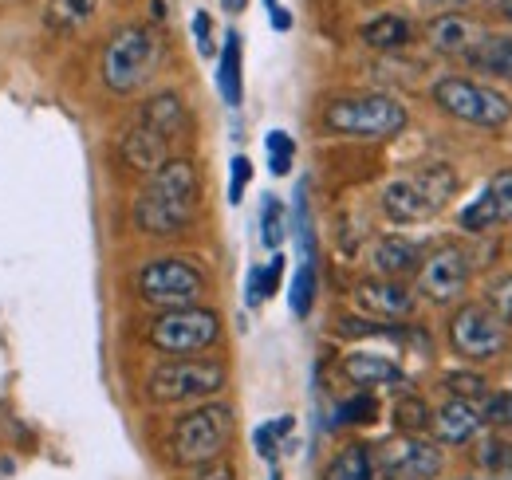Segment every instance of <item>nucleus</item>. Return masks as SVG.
<instances>
[{"instance_id": "obj_12", "label": "nucleus", "mask_w": 512, "mask_h": 480, "mask_svg": "<svg viewBox=\"0 0 512 480\" xmlns=\"http://www.w3.org/2000/svg\"><path fill=\"white\" fill-rule=\"evenodd\" d=\"M469 276H473V264H469V252L446 244L438 248L434 256L422 260L418 268V292L434 303H453L461 300V292L469 288Z\"/></svg>"}, {"instance_id": "obj_20", "label": "nucleus", "mask_w": 512, "mask_h": 480, "mask_svg": "<svg viewBox=\"0 0 512 480\" xmlns=\"http://www.w3.org/2000/svg\"><path fill=\"white\" fill-rule=\"evenodd\" d=\"M465 60L485 75H497V79L512 83V36H485L481 32V40L465 52Z\"/></svg>"}, {"instance_id": "obj_39", "label": "nucleus", "mask_w": 512, "mask_h": 480, "mask_svg": "<svg viewBox=\"0 0 512 480\" xmlns=\"http://www.w3.org/2000/svg\"><path fill=\"white\" fill-rule=\"evenodd\" d=\"M190 480H233V469L221 461H209V465H197V473Z\"/></svg>"}, {"instance_id": "obj_2", "label": "nucleus", "mask_w": 512, "mask_h": 480, "mask_svg": "<svg viewBox=\"0 0 512 480\" xmlns=\"http://www.w3.org/2000/svg\"><path fill=\"white\" fill-rule=\"evenodd\" d=\"M453 193H457V174L442 162H434V166H422L406 178L390 181L383 189V209L398 225H418V221L438 217Z\"/></svg>"}, {"instance_id": "obj_41", "label": "nucleus", "mask_w": 512, "mask_h": 480, "mask_svg": "<svg viewBox=\"0 0 512 480\" xmlns=\"http://www.w3.org/2000/svg\"><path fill=\"white\" fill-rule=\"evenodd\" d=\"M422 4H434V8H457V4H469V0H422Z\"/></svg>"}, {"instance_id": "obj_14", "label": "nucleus", "mask_w": 512, "mask_h": 480, "mask_svg": "<svg viewBox=\"0 0 512 480\" xmlns=\"http://www.w3.org/2000/svg\"><path fill=\"white\" fill-rule=\"evenodd\" d=\"M355 303L375 319H406L414 311V292L398 280H363L355 288Z\"/></svg>"}, {"instance_id": "obj_42", "label": "nucleus", "mask_w": 512, "mask_h": 480, "mask_svg": "<svg viewBox=\"0 0 512 480\" xmlns=\"http://www.w3.org/2000/svg\"><path fill=\"white\" fill-rule=\"evenodd\" d=\"M225 8H229V12H241V8H245V0H225Z\"/></svg>"}, {"instance_id": "obj_5", "label": "nucleus", "mask_w": 512, "mask_h": 480, "mask_svg": "<svg viewBox=\"0 0 512 480\" xmlns=\"http://www.w3.org/2000/svg\"><path fill=\"white\" fill-rule=\"evenodd\" d=\"M434 103L453 115V119L469 122V126H485V130H501L512 119V99L501 95L489 83L465 79V75H446L434 83Z\"/></svg>"}, {"instance_id": "obj_4", "label": "nucleus", "mask_w": 512, "mask_h": 480, "mask_svg": "<svg viewBox=\"0 0 512 480\" xmlns=\"http://www.w3.org/2000/svg\"><path fill=\"white\" fill-rule=\"evenodd\" d=\"M233 433H237V418H233V410L229 406H221V402H209V406H197L193 414L174 425V437H170V453H174V461L178 465H209V461H217L225 449H229V441H233Z\"/></svg>"}, {"instance_id": "obj_8", "label": "nucleus", "mask_w": 512, "mask_h": 480, "mask_svg": "<svg viewBox=\"0 0 512 480\" xmlns=\"http://www.w3.org/2000/svg\"><path fill=\"white\" fill-rule=\"evenodd\" d=\"M225 386V366L213 359H174L166 366H158L146 382L150 402L158 406H174V402H193V398H209Z\"/></svg>"}, {"instance_id": "obj_22", "label": "nucleus", "mask_w": 512, "mask_h": 480, "mask_svg": "<svg viewBox=\"0 0 512 480\" xmlns=\"http://www.w3.org/2000/svg\"><path fill=\"white\" fill-rule=\"evenodd\" d=\"M138 122L154 126L158 134H166V138L174 142V138L186 130V107H182V99H178L174 91H162V95H154V99L142 107Z\"/></svg>"}, {"instance_id": "obj_17", "label": "nucleus", "mask_w": 512, "mask_h": 480, "mask_svg": "<svg viewBox=\"0 0 512 480\" xmlns=\"http://www.w3.org/2000/svg\"><path fill=\"white\" fill-rule=\"evenodd\" d=\"M426 36H430V44H434L442 56H465V52L481 40V28H477L469 16H461V12H442L438 20H430Z\"/></svg>"}, {"instance_id": "obj_24", "label": "nucleus", "mask_w": 512, "mask_h": 480, "mask_svg": "<svg viewBox=\"0 0 512 480\" xmlns=\"http://www.w3.org/2000/svg\"><path fill=\"white\" fill-rule=\"evenodd\" d=\"M323 480H375L367 445H347V449H339V453L331 457V465L323 469Z\"/></svg>"}, {"instance_id": "obj_11", "label": "nucleus", "mask_w": 512, "mask_h": 480, "mask_svg": "<svg viewBox=\"0 0 512 480\" xmlns=\"http://www.w3.org/2000/svg\"><path fill=\"white\" fill-rule=\"evenodd\" d=\"M205 292V272L190 260H154L138 272V296L154 307H190Z\"/></svg>"}, {"instance_id": "obj_10", "label": "nucleus", "mask_w": 512, "mask_h": 480, "mask_svg": "<svg viewBox=\"0 0 512 480\" xmlns=\"http://www.w3.org/2000/svg\"><path fill=\"white\" fill-rule=\"evenodd\" d=\"M375 480H434L442 473V453L438 445L418 441V433L386 437L379 445H367Z\"/></svg>"}, {"instance_id": "obj_40", "label": "nucleus", "mask_w": 512, "mask_h": 480, "mask_svg": "<svg viewBox=\"0 0 512 480\" xmlns=\"http://www.w3.org/2000/svg\"><path fill=\"white\" fill-rule=\"evenodd\" d=\"M268 4H272V24H276L280 32H288V28H292V16H288L284 8H276V0H268Z\"/></svg>"}, {"instance_id": "obj_25", "label": "nucleus", "mask_w": 512, "mask_h": 480, "mask_svg": "<svg viewBox=\"0 0 512 480\" xmlns=\"http://www.w3.org/2000/svg\"><path fill=\"white\" fill-rule=\"evenodd\" d=\"M99 0H48V28L56 32H75L95 16Z\"/></svg>"}, {"instance_id": "obj_31", "label": "nucleus", "mask_w": 512, "mask_h": 480, "mask_svg": "<svg viewBox=\"0 0 512 480\" xmlns=\"http://www.w3.org/2000/svg\"><path fill=\"white\" fill-rule=\"evenodd\" d=\"M264 146H268V166H272V174H288V170H292L296 142H292L284 130H272V134L264 138Z\"/></svg>"}, {"instance_id": "obj_3", "label": "nucleus", "mask_w": 512, "mask_h": 480, "mask_svg": "<svg viewBox=\"0 0 512 480\" xmlns=\"http://www.w3.org/2000/svg\"><path fill=\"white\" fill-rule=\"evenodd\" d=\"M323 126L331 134L343 138H363V142H379L394 138L398 130H406V107L390 95H343L323 111Z\"/></svg>"}, {"instance_id": "obj_27", "label": "nucleus", "mask_w": 512, "mask_h": 480, "mask_svg": "<svg viewBox=\"0 0 512 480\" xmlns=\"http://www.w3.org/2000/svg\"><path fill=\"white\" fill-rule=\"evenodd\" d=\"M280 272H284V256H272V264H268V268H253V272H249V303H253V307L276 292Z\"/></svg>"}, {"instance_id": "obj_23", "label": "nucleus", "mask_w": 512, "mask_h": 480, "mask_svg": "<svg viewBox=\"0 0 512 480\" xmlns=\"http://www.w3.org/2000/svg\"><path fill=\"white\" fill-rule=\"evenodd\" d=\"M217 87H221V99L229 107L241 103V36L237 32H225V48H221V63H217Z\"/></svg>"}, {"instance_id": "obj_16", "label": "nucleus", "mask_w": 512, "mask_h": 480, "mask_svg": "<svg viewBox=\"0 0 512 480\" xmlns=\"http://www.w3.org/2000/svg\"><path fill=\"white\" fill-rule=\"evenodd\" d=\"M481 425H485L481 410H477L473 402H465V398H449L446 406L434 414V421H430V429L438 433L442 445H461V441L477 437Z\"/></svg>"}, {"instance_id": "obj_36", "label": "nucleus", "mask_w": 512, "mask_h": 480, "mask_svg": "<svg viewBox=\"0 0 512 480\" xmlns=\"http://www.w3.org/2000/svg\"><path fill=\"white\" fill-rule=\"evenodd\" d=\"M481 418L493 421V425H501V429H512V394H497V398H489V402H485V410H481Z\"/></svg>"}, {"instance_id": "obj_19", "label": "nucleus", "mask_w": 512, "mask_h": 480, "mask_svg": "<svg viewBox=\"0 0 512 480\" xmlns=\"http://www.w3.org/2000/svg\"><path fill=\"white\" fill-rule=\"evenodd\" d=\"M375 268L390 280H398L406 272H418L422 268V244L406 237H383L375 244Z\"/></svg>"}, {"instance_id": "obj_9", "label": "nucleus", "mask_w": 512, "mask_h": 480, "mask_svg": "<svg viewBox=\"0 0 512 480\" xmlns=\"http://www.w3.org/2000/svg\"><path fill=\"white\" fill-rule=\"evenodd\" d=\"M449 347L469 362L497 359L509 347V323L489 303H465L449 319Z\"/></svg>"}, {"instance_id": "obj_21", "label": "nucleus", "mask_w": 512, "mask_h": 480, "mask_svg": "<svg viewBox=\"0 0 512 480\" xmlns=\"http://www.w3.org/2000/svg\"><path fill=\"white\" fill-rule=\"evenodd\" d=\"M414 40V28L406 16H394V12H383L375 16L371 24H363V44L375 48V52H398Z\"/></svg>"}, {"instance_id": "obj_1", "label": "nucleus", "mask_w": 512, "mask_h": 480, "mask_svg": "<svg viewBox=\"0 0 512 480\" xmlns=\"http://www.w3.org/2000/svg\"><path fill=\"white\" fill-rule=\"evenodd\" d=\"M197 197H201L197 166L190 158H170L138 189L130 217H134L138 233H146V237H174L193 221Z\"/></svg>"}, {"instance_id": "obj_13", "label": "nucleus", "mask_w": 512, "mask_h": 480, "mask_svg": "<svg viewBox=\"0 0 512 480\" xmlns=\"http://www.w3.org/2000/svg\"><path fill=\"white\" fill-rule=\"evenodd\" d=\"M457 225L465 233H489L497 225H512V170H505V174H497V178L489 181L477 193V201L469 209H461Z\"/></svg>"}, {"instance_id": "obj_6", "label": "nucleus", "mask_w": 512, "mask_h": 480, "mask_svg": "<svg viewBox=\"0 0 512 480\" xmlns=\"http://www.w3.org/2000/svg\"><path fill=\"white\" fill-rule=\"evenodd\" d=\"M158 67V36L142 24H130L103 48V83L115 95H134Z\"/></svg>"}, {"instance_id": "obj_30", "label": "nucleus", "mask_w": 512, "mask_h": 480, "mask_svg": "<svg viewBox=\"0 0 512 480\" xmlns=\"http://www.w3.org/2000/svg\"><path fill=\"white\" fill-rule=\"evenodd\" d=\"M375 418H379L375 394H355V398H347L339 406V425H371Z\"/></svg>"}, {"instance_id": "obj_33", "label": "nucleus", "mask_w": 512, "mask_h": 480, "mask_svg": "<svg viewBox=\"0 0 512 480\" xmlns=\"http://www.w3.org/2000/svg\"><path fill=\"white\" fill-rule=\"evenodd\" d=\"M446 390L453 398L477 402V398H485V378L481 374H469V370H453V374H446Z\"/></svg>"}, {"instance_id": "obj_7", "label": "nucleus", "mask_w": 512, "mask_h": 480, "mask_svg": "<svg viewBox=\"0 0 512 480\" xmlns=\"http://www.w3.org/2000/svg\"><path fill=\"white\" fill-rule=\"evenodd\" d=\"M221 339V315L209 307H170L154 319L150 327V343L154 351L170 355V359H186L205 347H213Z\"/></svg>"}, {"instance_id": "obj_28", "label": "nucleus", "mask_w": 512, "mask_h": 480, "mask_svg": "<svg viewBox=\"0 0 512 480\" xmlns=\"http://www.w3.org/2000/svg\"><path fill=\"white\" fill-rule=\"evenodd\" d=\"M312 303H316V264L304 260V268H300L296 280H292V311L304 319V315L312 311Z\"/></svg>"}, {"instance_id": "obj_38", "label": "nucleus", "mask_w": 512, "mask_h": 480, "mask_svg": "<svg viewBox=\"0 0 512 480\" xmlns=\"http://www.w3.org/2000/svg\"><path fill=\"white\" fill-rule=\"evenodd\" d=\"M209 32H213L209 16H205V12H197V16H193V36H197V48H201V56H213V40H209Z\"/></svg>"}, {"instance_id": "obj_29", "label": "nucleus", "mask_w": 512, "mask_h": 480, "mask_svg": "<svg viewBox=\"0 0 512 480\" xmlns=\"http://www.w3.org/2000/svg\"><path fill=\"white\" fill-rule=\"evenodd\" d=\"M481 465L493 480H512V445L509 441H485Z\"/></svg>"}, {"instance_id": "obj_34", "label": "nucleus", "mask_w": 512, "mask_h": 480, "mask_svg": "<svg viewBox=\"0 0 512 480\" xmlns=\"http://www.w3.org/2000/svg\"><path fill=\"white\" fill-rule=\"evenodd\" d=\"M485 303L505 319V323H512V272H505V276H497L493 284H489V292H485Z\"/></svg>"}, {"instance_id": "obj_15", "label": "nucleus", "mask_w": 512, "mask_h": 480, "mask_svg": "<svg viewBox=\"0 0 512 480\" xmlns=\"http://www.w3.org/2000/svg\"><path fill=\"white\" fill-rule=\"evenodd\" d=\"M170 150H174V142L166 134H158L154 126H146V122H134L127 130V138H123V158H127L130 170H138V174L162 170L170 162Z\"/></svg>"}, {"instance_id": "obj_26", "label": "nucleus", "mask_w": 512, "mask_h": 480, "mask_svg": "<svg viewBox=\"0 0 512 480\" xmlns=\"http://www.w3.org/2000/svg\"><path fill=\"white\" fill-rule=\"evenodd\" d=\"M430 421H434V410H430L418 394H406V398L394 402V425H398L402 433H426Z\"/></svg>"}, {"instance_id": "obj_43", "label": "nucleus", "mask_w": 512, "mask_h": 480, "mask_svg": "<svg viewBox=\"0 0 512 480\" xmlns=\"http://www.w3.org/2000/svg\"><path fill=\"white\" fill-rule=\"evenodd\" d=\"M489 4H505V0H489Z\"/></svg>"}, {"instance_id": "obj_18", "label": "nucleus", "mask_w": 512, "mask_h": 480, "mask_svg": "<svg viewBox=\"0 0 512 480\" xmlns=\"http://www.w3.org/2000/svg\"><path fill=\"white\" fill-rule=\"evenodd\" d=\"M343 374H347L355 386H363V390H375V386H398V382H406L402 366H394V362L383 359V355H367V351L347 355V359H343Z\"/></svg>"}, {"instance_id": "obj_37", "label": "nucleus", "mask_w": 512, "mask_h": 480, "mask_svg": "<svg viewBox=\"0 0 512 480\" xmlns=\"http://www.w3.org/2000/svg\"><path fill=\"white\" fill-rule=\"evenodd\" d=\"M249 178H253L249 158H233V181H229V201H233V205L245 197V185H249Z\"/></svg>"}, {"instance_id": "obj_35", "label": "nucleus", "mask_w": 512, "mask_h": 480, "mask_svg": "<svg viewBox=\"0 0 512 480\" xmlns=\"http://www.w3.org/2000/svg\"><path fill=\"white\" fill-rule=\"evenodd\" d=\"M288 429H292V418H280V421H272V425H260V429H256V453L272 461V457H276V437H280V433H288Z\"/></svg>"}, {"instance_id": "obj_32", "label": "nucleus", "mask_w": 512, "mask_h": 480, "mask_svg": "<svg viewBox=\"0 0 512 480\" xmlns=\"http://www.w3.org/2000/svg\"><path fill=\"white\" fill-rule=\"evenodd\" d=\"M260 240L268 244V248H280V240H284V209H280V201L276 197H264V209H260Z\"/></svg>"}]
</instances>
